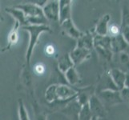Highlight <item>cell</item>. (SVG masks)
I'll return each instance as SVG.
<instances>
[{"label": "cell", "instance_id": "83f0119b", "mask_svg": "<svg viewBox=\"0 0 129 120\" xmlns=\"http://www.w3.org/2000/svg\"><path fill=\"white\" fill-rule=\"evenodd\" d=\"M92 119V114L91 113L89 105L85 104L82 106L81 111L79 113V120H91Z\"/></svg>", "mask_w": 129, "mask_h": 120}, {"label": "cell", "instance_id": "8fae6325", "mask_svg": "<svg viewBox=\"0 0 129 120\" xmlns=\"http://www.w3.org/2000/svg\"><path fill=\"white\" fill-rule=\"evenodd\" d=\"M111 49L113 54H120L122 52H127V51L129 50V43L122 34H119L118 36L112 38Z\"/></svg>", "mask_w": 129, "mask_h": 120}, {"label": "cell", "instance_id": "cb8c5ba5", "mask_svg": "<svg viewBox=\"0 0 129 120\" xmlns=\"http://www.w3.org/2000/svg\"><path fill=\"white\" fill-rule=\"evenodd\" d=\"M56 88H57V83L52 84V85L49 86L45 92V99L48 104L54 103L56 101Z\"/></svg>", "mask_w": 129, "mask_h": 120}, {"label": "cell", "instance_id": "3957f363", "mask_svg": "<svg viewBox=\"0 0 129 120\" xmlns=\"http://www.w3.org/2000/svg\"><path fill=\"white\" fill-rule=\"evenodd\" d=\"M95 95L103 103V104L108 110L112 106L123 103L121 98L120 91H104L97 93Z\"/></svg>", "mask_w": 129, "mask_h": 120}, {"label": "cell", "instance_id": "e0dca14e", "mask_svg": "<svg viewBox=\"0 0 129 120\" xmlns=\"http://www.w3.org/2000/svg\"><path fill=\"white\" fill-rule=\"evenodd\" d=\"M20 27H21L20 24L18 23V22L15 21L14 26L12 27L10 33H9V34H8L7 46L2 49V52H5L7 51H9L13 46H15V44L18 43V41H19V29Z\"/></svg>", "mask_w": 129, "mask_h": 120}, {"label": "cell", "instance_id": "836d02e7", "mask_svg": "<svg viewBox=\"0 0 129 120\" xmlns=\"http://www.w3.org/2000/svg\"><path fill=\"white\" fill-rule=\"evenodd\" d=\"M124 88H129V74H126V80L124 84Z\"/></svg>", "mask_w": 129, "mask_h": 120}, {"label": "cell", "instance_id": "f1b7e54d", "mask_svg": "<svg viewBox=\"0 0 129 120\" xmlns=\"http://www.w3.org/2000/svg\"><path fill=\"white\" fill-rule=\"evenodd\" d=\"M33 109L35 111V120H47V114L44 113L36 102L33 104Z\"/></svg>", "mask_w": 129, "mask_h": 120}, {"label": "cell", "instance_id": "277c9868", "mask_svg": "<svg viewBox=\"0 0 129 120\" xmlns=\"http://www.w3.org/2000/svg\"><path fill=\"white\" fill-rule=\"evenodd\" d=\"M78 91L76 87H72L67 84L57 83L56 97L58 101H72L77 99Z\"/></svg>", "mask_w": 129, "mask_h": 120}, {"label": "cell", "instance_id": "9a60e30c", "mask_svg": "<svg viewBox=\"0 0 129 120\" xmlns=\"http://www.w3.org/2000/svg\"><path fill=\"white\" fill-rule=\"evenodd\" d=\"M60 26L62 28V31L63 32V34H67L68 36L75 38V39H78L79 37L82 35V32L80 30H79L77 27L75 26L74 24L72 19H69L65 21L64 23L60 24Z\"/></svg>", "mask_w": 129, "mask_h": 120}, {"label": "cell", "instance_id": "52a82bcc", "mask_svg": "<svg viewBox=\"0 0 129 120\" xmlns=\"http://www.w3.org/2000/svg\"><path fill=\"white\" fill-rule=\"evenodd\" d=\"M89 108H90L92 117L98 118H106V115L108 113V110L106 109L103 103L98 98L96 95H93L88 102Z\"/></svg>", "mask_w": 129, "mask_h": 120}, {"label": "cell", "instance_id": "4316f807", "mask_svg": "<svg viewBox=\"0 0 129 120\" xmlns=\"http://www.w3.org/2000/svg\"><path fill=\"white\" fill-rule=\"evenodd\" d=\"M95 49L102 59L105 60L107 63H109V62L112 61V55H113V52L112 51V50L103 49V48H95Z\"/></svg>", "mask_w": 129, "mask_h": 120}, {"label": "cell", "instance_id": "d6a6232c", "mask_svg": "<svg viewBox=\"0 0 129 120\" xmlns=\"http://www.w3.org/2000/svg\"><path fill=\"white\" fill-rule=\"evenodd\" d=\"M55 49L54 46L51 45V44H49V45H47L45 47V53H46V55L52 56L53 55L55 54Z\"/></svg>", "mask_w": 129, "mask_h": 120}, {"label": "cell", "instance_id": "7402d4cb", "mask_svg": "<svg viewBox=\"0 0 129 120\" xmlns=\"http://www.w3.org/2000/svg\"><path fill=\"white\" fill-rule=\"evenodd\" d=\"M64 77H65L66 81L72 87L76 86L77 84H79L81 82L80 77H79V74L77 72L75 66H73V67L69 69L68 71L64 74Z\"/></svg>", "mask_w": 129, "mask_h": 120}, {"label": "cell", "instance_id": "5bb4252c", "mask_svg": "<svg viewBox=\"0 0 129 120\" xmlns=\"http://www.w3.org/2000/svg\"><path fill=\"white\" fill-rule=\"evenodd\" d=\"M77 100L83 106L85 104H87L91 98L94 95H95V86L91 85L83 88H77Z\"/></svg>", "mask_w": 129, "mask_h": 120}, {"label": "cell", "instance_id": "44dd1931", "mask_svg": "<svg viewBox=\"0 0 129 120\" xmlns=\"http://www.w3.org/2000/svg\"><path fill=\"white\" fill-rule=\"evenodd\" d=\"M111 42L112 38L108 35H98L94 34V49L95 48H103V49H111Z\"/></svg>", "mask_w": 129, "mask_h": 120}, {"label": "cell", "instance_id": "1f68e13d", "mask_svg": "<svg viewBox=\"0 0 129 120\" xmlns=\"http://www.w3.org/2000/svg\"><path fill=\"white\" fill-rule=\"evenodd\" d=\"M120 95L123 102L129 106V88H123L120 90Z\"/></svg>", "mask_w": 129, "mask_h": 120}, {"label": "cell", "instance_id": "ac0fdd59", "mask_svg": "<svg viewBox=\"0 0 129 120\" xmlns=\"http://www.w3.org/2000/svg\"><path fill=\"white\" fill-rule=\"evenodd\" d=\"M109 73L111 74L113 82L115 83V85L119 90H122L124 88V84H125V80H126V73L122 71L119 68L112 67L108 70Z\"/></svg>", "mask_w": 129, "mask_h": 120}, {"label": "cell", "instance_id": "2e32d148", "mask_svg": "<svg viewBox=\"0 0 129 120\" xmlns=\"http://www.w3.org/2000/svg\"><path fill=\"white\" fill-rule=\"evenodd\" d=\"M111 20V16L108 14H106L102 16L96 23V26L94 29V34L98 35H108V28H109V22Z\"/></svg>", "mask_w": 129, "mask_h": 120}, {"label": "cell", "instance_id": "4fadbf2b", "mask_svg": "<svg viewBox=\"0 0 129 120\" xmlns=\"http://www.w3.org/2000/svg\"><path fill=\"white\" fill-rule=\"evenodd\" d=\"M72 3L71 0H59V24L72 19Z\"/></svg>", "mask_w": 129, "mask_h": 120}, {"label": "cell", "instance_id": "d590c367", "mask_svg": "<svg viewBox=\"0 0 129 120\" xmlns=\"http://www.w3.org/2000/svg\"><path fill=\"white\" fill-rule=\"evenodd\" d=\"M127 53H128V55H129V52H127Z\"/></svg>", "mask_w": 129, "mask_h": 120}, {"label": "cell", "instance_id": "603a6c76", "mask_svg": "<svg viewBox=\"0 0 129 120\" xmlns=\"http://www.w3.org/2000/svg\"><path fill=\"white\" fill-rule=\"evenodd\" d=\"M126 74H129V55L127 52L119 54V67Z\"/></svg>", "mask_w": 129, "mask_h": 120}, {"label": "cell", "instance_id": "5b68a950", "mask_svg": "<svg viewBox=\"0 0 129 120\" xmlns=\"http://www.w3.org/2000/svg\"><path fill=\"white\" fill-rule=\"evenodd\" d=\"M120 91L115 85V83L111 77L109 70H107L103 74L100 75L98 79L97 84L95 86V94L104 91Z\"/></svg>", "mask_w": 129, "mask_h": 120}, {"label": "cell", "instance_id": "30bf717a", "mask_svg": "<svg viewBox=\"0 0 129 120\" xmlns=\"http://www.w3.org/2000/svg\"><path fill=\"white\" fill-rule=\"evenodd\" d=\"M121 34L129 43V3H123L121 8Z\"/></svg>", "mask_w": 129, "mask_h": 120}, {"label": "cell", "instance_id": "6da1fadb", "mask_svg": "<svg viewBox=\"0 0 129 120\" xmlns=\"http://www.w3.org/2000/svg\"><path fill=\"white\" fill-rule=\"evenodd\" d=\"M15 8L19 9L26 15L28 26H42L47 25L48 20L44 15L43 8L32 2H26V3H19L14 6Z\"/></svg>", "mask_w": 129, "mask_h": 120}, {"label": "cell", "instance_id": "d4e9b609", "mask_svg": "<svg viewBox=\"0 0 129 120\" xmlns=\"http://www.w3.org/2000/svg\"><path fill=\"white\" fill-rule=\"evenodd\" d=\"M18 111H19V120H30L27 110L26 109V106L22 99H19V100H18Z\"/></svg>", "mask_w": 129, "mask_h": 120}, {"label": "cell", "instance_id": "ba28073f", "mask_svg": "<svg viewBox=\"0 0 129 120\" xmlns=\"http://www.w3.org/2000/svg\"><path fill=\"white\" fill-rule=\"evenodd\" d=\"M82 106L83 105L77 100V99H75L70 102L63 109L60 110L59 113L65 115L70 120H79V113L81 111Z\"/></svg>", "mask_w": 129, "mask_h": 120}, {"label": "cell", "instance_id": "4dcf8cb0", "mask_svg": "<svg viewBox=\"0 0 129 120\" xmlns=\"http://www.w3.org/2000/svg\"><path fill=\"white\" fill-rule=\"evenodd\" d=\"M46 71V66L42 63H38L34 66V72L37 75H43Z\"/></svg>", "mask_w": 129, "mask_h": 120}, {"label": "cell", "instance_id": "ffe728a7", "mask_svg": "<svg viewBox=\"0 0 129 120\" xmlns=\"http://www.w3.org/2000/svg\"><path fill=\"white\" fill-rule=\"evenodd\" d=\"M74 63L69 54H64L58 59V68L62 74H65L69 69L73 67Z\"/></svg>", "mask_w": 129, "mask_h": 120}, {"label": "cell", "instance_id": "7a4b0ae2", "mask_svg": "<svg viewBox=\"0 0 129 120\" xmlns=\"http://www.w3.org/2000/svg\"><path fill=\"white\" fill-rule=\"evenodd\" d=\"M21 29L27 31L29 34V43H28L27 49H26L25 59L26 62V66L30 67L32 53L35 47H36V45L39 43V39L40 38V35L44 32L51 33V30L48 25H42V26L29 25V26H23V27H21Z\"/></svg>", "mask_w": 129, "mask_h": 120}, {"label": "cell", "instance_id": "484cf974", "mask_svg": "<svg viewBox=\"0 0 129 120\" xmlns=\"http://www.w3.org/2000/svg\"><path fill=\"white\" fill-rule=\"evenodd\" d=\"M30 67L27 66H26L23 67V71H22V81H23V84L28 88H30L32 86V79H31V75H30Z\"/></svg>", "mask_w": 129, "mask_h": 120}, {"label": "cell", "instance_id": "f546056e", "mask_svg": "<svg viewBox=\"0 0 129 120\" xmlns=\"http://www.w3.org/2000/svg\"><path fill=\"white\" fill-rule=\"evenodd\" d=\"M121 34V29L120 26H118L116 24H112L109 26L108 28V35L111 38L118 36V35Z\"/></svg>", "mask_w": 129, "mask_h": 120}, {"label": "cell", "instance_id": "9c48e42d", "mask_svg": "<svg viewBox=\"0 0 129 120\" xmlns=\"http://www.w3.org/2000/svg\"><path fill=\"white\" fill-rule=\"evenodd\" d=\"M71 59H72L74 66H77L83 63V62L88 60L91 56V51L87 50L83 48L75 47L69 53Z\"/></svg>", "mask_w": 129, "mask_h": 120}, {"label": "cell", "instance_id": "d6986e66", "mask_svg": "<svg viewBox=\"0 0 129 120\" xmlns=\"http://www.w3.org/2000/svg\"><path fill=\"white\" fill-rule=\"evenodd\" d=\"M7 13H8L9 15H11L14 19H15L16 22H18L21 27H23V26H28L27 20H26V15L23 13V11H22L19 9H17L15 7H6L4 9Z\"/></svg>", "mask_w": 129, "mask_h": 120}, {"label": "cell", "instance_id": "8992f818", "mask_svg": "<svg viewBox=\"0 0 129 120\" xmlns=\"http://www.w3.org/2000/svg\"><path fill=\"white\" fill-rule=\"evenodd\" d=\"M43 11L48 21L59 22V1H47L45 6L43 7Z\"/></svg>", "mask_w": 129, "mask_h": 120}, {"label": "cell", "instance_id": "e575fe53", "mask_svg": "<svg viewBox=\"0 0 129 120\" xmlns=\"http://www.w3.org/2000/svg\"><path fill=\"white\" fill-rule=\"evenodd\" d=\"M91 120H106L104 118H98V117H92Z\"/></svg>", "mask_w": 129, "mask_h": 120}, {"label": "cell", "instance_id": "7c38bea8", "mask_svg": "<svg viewBox=\"0 0 129 120\" xmlns=\"http://www.w3.org/2000/svg\"><path fill=\"white\" fill-rule=\"evenodd\" d=\"M75 47L87 49L89 51L94 49V33L90 31L83 33L81 36L77 39Z\"/></svg>", "mask_w": 129, "mask_h": 120}]
</instances>
